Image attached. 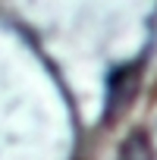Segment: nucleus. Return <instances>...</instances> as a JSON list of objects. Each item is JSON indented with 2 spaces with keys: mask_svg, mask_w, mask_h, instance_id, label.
Listing matches in <instances>:
<instances>
[{
  "mask_svg": "<svg viewBox=\"0 0 157 160\" xmlns=\"http://www.w3.org/2000/svg\"><path fill=\"white\" fill-rule=\"evenodd\" d=\"M119 160H154L151 138H148L141 129H135V132L123 141V148H119Z\"/></svg>",
  "mask_w": 157,
  "mask_h": 160,
  "instance_id": "nucleus-2",
  "label": "nucleus"
},
{
  "mask_svg": "<svg viewBox=\"0 0 157 160\" xmlns=\"http://www.w3.org/2000/svg\"><path fill=\"white\" fill-rule=\"evenodd\" d=\"M138 82H141V63H129V66H119L113 75H110V82H107V110H104V119L107 122H116L126 110H129V104H132V98L138 94Z\"/></svg>",
  "mask_w": 157,
  "mask_h": 160,
  "instance_id": "nucleus-1",
  "label": "nucleus"
}]
</instances>
